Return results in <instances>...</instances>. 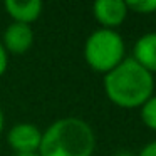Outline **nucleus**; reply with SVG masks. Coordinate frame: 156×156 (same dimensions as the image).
<instances>
[{"label":"nucleus","instance_id":"nucleus-5","mask_svg":"<svg viewBox=\"0 0 156 156\" xmlns=\"http://www.w3.org/2000/svg\"><path fill=\"white\" fill-rule=\"evenodd\" d=\"M0 42L7 51V54L10 52V54H15V55H22L34 44V30L27 24L12 22L4 30V37H2Z\"/></svg>","mask_w":156,"mask_h":156},{"label":"nucleus","instance_id":"nucleus-6","mask_svg":"<svg viewBox=\"0 0 156 156\" xmlns=\"http://www.w3.org/2000/svg\"><path fill=\"white\" fill-rule=\"evenodd\" d=\"M128 7L124 0H99L92 5L94 19L102 25V29L119 27L128 17Z\"/></svg>","mask_w":156,"mask_h":156},{"label":"nucleus","instance_id":"nucleus-4","mask_svg":"<svg viewBox=\"0 0 156 156\" xmlns=\"http://www.w3.org/2000/svg\"><path fill=\"white\" fill-rule=\"evenodd\" d=\"M42 141V131L30 122H19L7 133V143L15 153H37Z\"/></svg>","mask_w":156,"mask_h":156},{"label":"nucleus","instance_id":"nucleus-9","mask_svg":"<svg viewBox=\"0 0 156 156\" xmlns=\"http://www.w3.org/2000/svg\"><path fill=\"white\" fill-rule=\"evenodd\" d=\"M141 119L146 128L156 131V94H153L141 106Z\"/></svg>","mask_w":156,"mask_h":156},{"label":"nucleus","instance_id":"nucleus-15","mask_svg":"<svg viewBox=\"0 0 156 156\" xmlns=\"http://www.w3.org/2000/svg\"><path fill=\"white\" fill-rule=\"evenodd\" d=\"M114 156H134L133 153H129V151H119V153H116Z\"/></svg>","mask_w":156,"mask_h":156},{"label":"nucleus","instance_id":"nucleus-2","mask_svg":"<svg viewBox=\"0 0 156 156\" xmlns=\"http://www.w3.org/2000/svg\"><path fill=\"white\" fill-rule=\"evenodd\" d=\"M96 134L91 124L81 118L67 116L54 121L44 133L39 156H92Z\"/></svg>","mask_w":156,"mask_h":156},{"label":"nucleus","instance_id":"nucleus-8","mask_svg":"<svg viewBox=\"0 0 156 156\" xmlns=\"http://www.w3.org/2000/svg\"><path fill=\"white\" fill-rule=\"evenodd\" d=\"M5 10L12 17L14 22L30 25L35 22L42 14V2L41 0H7L5 2Z\"/></svg>","mask_w":156,"mask_h":156},{"label":"nucleus","instance_id":"nucleus-1","mask_svg":"<svg viewBox=\"0 0 156 156\" xmlns=\"http://www.w3.org/2000/svg\"><path fill=\"white\" fill-rule=\"evenodd\" d=\"M102 86L112 104L124 109H134L141 108L153 96L154 77L133 57H129L104 74Z\"/></svg>","mask_w":156,"mask_h":156},{"label":"nucleus","instance_id":"nucleus-7","mask_svg":"<svg viewBox=\"0 0 156 156\" xmlns=\"http://www.w3.org/2000/svg\"><path fill=\"white\" fill-rule=\"evenodd\" d=\"M134 61L148 72H156V32H148L134 42L133 47Z\"/></svg>","mask_w":156,"mask_h":156},{"label":"nucleus","instance_id":"nucleus-13","mask_svg":"<svg viewBox=\"0 0 156 156\" xmlns=\"http://www.w3.org/2000/svg\"><path fill=\"white\" fill-rule=\"evenodd\" d=\"M4 128H5V116H4V111L0 109V134L4 133Z\"/></svg>","mask_w":156,"mask_h":156},{"label":"nucleus","instance_id":"nucleus-3","mask_svg":"<svg viewBox=\"0 0 156 156\" xmlns=\"http://www.w3.org/2000/svg\"><path fill=\"white\" fill-rule=\"evenodd\" d=\"M124 41L112 29H98L84 42V59L96 72L108 74L124 61Z\"/></svg>","mask_w":156,"mask_h":156},{"label":"nucleus","instance_id":"nucleus-12","mask_svg":"<svg viewBox=\"0 0 156 156\" xmlns=\"http://www.w3.org/2000/svg\"><path fill=\"white\" fill-rule=\"evenodd\" d=\"M7 64H9V54L4 49L2 42H0V77L4 76V72L7 71Z\"/></svg>","mask_w":156,"mask_h":156},{"label":"nucleus","instance_id":"nucleus-10","mask_svg":"<svg viewBox=\"0 0 156 156\" xmlns=\"http://www.w3.org/2000/svg\"><path fill=\"white\" fill-rule=\"evenodd\" d=\"M126 7L128 10L138 12V14H153L156 12V0H129L126 2Z\"/></svg>","mask_w":156,"mask_h":156},{"label":"nucleus","instance_id":"nucleus-11","mask_svg":"<svg viewBox=\"0 0 156 156\" xmlns=\"http://www.w3.org/2000/svg\"><path fill=\"white\" fill-rule=\"evenodd\" d=\"M138 156H156V139L146 143V144L139 149Z\"/></svg>","mask_w":156,"mask_h":156},{"label":"nucleus","instance_id":"nucleus-14","mask_svg":"<svg viewBox=\"0 0 156 156\" xmlns=\"http://www.w3.org/2000/svg\"><path fill=\"white\" fill-rule=\"evenodd\" d=\"M15 156H39V153H15Z\"/></svg>","mask_w":156,"mask_h":156}]
</instances>
